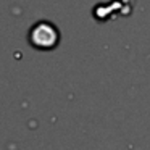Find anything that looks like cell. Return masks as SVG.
Returning <instances> with one entry per match:
<instances>
[{"mask_svg":"<svg viewBox=\"0 0 150 150\" xmlns=\"http://www.w3.org/2000/svg\"><path fill=\"white\" fill-rule=\"evenodd\" d=\"M60 39H62L60 29L52 21L47 20H40L34 23L28 33L29 44L37 50H53L60 44Z\"/></svg>","mask_w":150,"mask_h":150,"instance_id":"cell-1","label":"cell"}]
</instances>
